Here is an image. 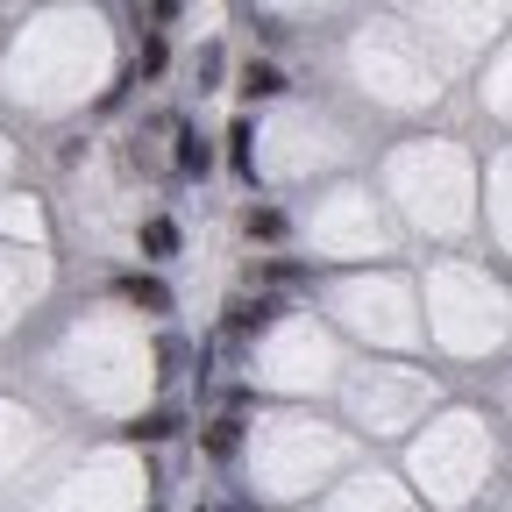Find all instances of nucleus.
<instances>
[{
    "label": "nucleus",
    "mask_w": 512,
    "mask_h": 512,
    "mask_svg": "<svg viewBox=\"0 0 512 512\" xmlns=\"http://www.w3.org/2000/svg\"><path fill=\"white\" fill-rule=\"evenodd\" d=\"M242 235H249V242H285V235H292V221H285V207L249 200V207H242Z\"/></svg>",
    "instance_id": "obj_5"
},
{
    "label": "nucleus",
    "mask_w": 512,
    "mask_h": 512,
    "mask_svg": "<svg viewBox=\"0 0 512 512\" xmlns=\"http://www.w3.org/2000/svg\"><path fill=\"white\" fill-rule=\"evenodd\" d=\"M278 313H285L278 292H256V299L235 292V299H228V320H221V335H228V342H256V335H271V328H278Z\"/></svg>",
    "instance_id": "obj_1"
},
{
    "label": "nucleus",
    "mask_w": 512,
    "mask_h": 512,
    "mask_svg": "<svg viewBox=\"0 0 512 512\" xmlns=\"http://www.w3.org/2000/svg\"><path fill=\"white\" fill-rule=\"evenodd\" d=\"M171 434H178V413H171V406H157V413H143L136 427H128V441H150V448L171 441Z\"/></svg>",
    "instance_id": "obj_9"
},
{
    "label": "nucleus",
    "mask_w": 512,
    "mask_h": 512,
    "mask_svg": "<svg viewBox=\"0 0 512 512\" xmlns=\"http://www.w3.org/2000/svg\"><path fill=\"white\" fill-rule=\"evenodd\" d=\"M214 79H221V43H207L200 57H192V86H200V93H214Z\"/></svg>",
    "instance_id": "obj_10"
},
{
    "label": "nucleus",
    "mask_w": 512,
    "mask_h": 512,
    "mask_svg": "<svg viewBox=\"0 0 512 512\" xmlns=\"http://www.w3.org/2000/svg\"><path fill=\"white\" fill-rule=\"evenodd\" d=\"M249 136H256V121H249V114H235V121H228V136H221V143H228V171H235L242 185H256V157H249Z\"/></svg>",
    "instance_id": "obj_6"
},
{
    "label": "nucleus",
    "mask_w": 512,
    "mask_h": 512,
    "mask_svg": "<svg viewBox=\"0 0 512 512\" xmlns=\"http://www.w3.org/2000/svg\"><path fill=\"white\" fill-rule=\"evenodd\" d=\"M171 171L178 178H207L214 171V150H207V136H200V128H185V121H171Z\"/></svg>",
    "instance_id": "obj_3"
},
{
    "label": "nucleus",
    "mask_w": 512,
    "mask_h": 512,
    "mask_svg": "<svg viewBox=\"0 0 512 512\" xmlns=\"http://www.w3.org/2000/svg\"><path fill=\"white\" fill-rule=\"evenodd\" d=\"M200 448H207L214 463H235V456H242V420H235V413H228V420H214V427L200 434Z\"/></svg>",
    "instance_id": "obj_7"
},
{
    "label": "nucleus",
    "mask_w": 512,
    "mask_h": 512,
    "mask_svg": "<svg viewBox=\"0 0 512 512\" xmlns=\"http://www.w3.org/2000/svg\"><path fill=\"white\" fill-rule=\"evenodd\" d=\"M164 57H171V50H164V36H150V43H143V72H150V79L164 72Z\"/></svg>",
    "instance_id": "obj_11"
},
{
    "label": "nucleus",
    "mask_w": 512,
    "mask_h": 512,
    "mask_svg": "<svg viewBox=\"0 0 512 512\" xmlns=\"http://www.w3.org/2000/svg\"><path fill=\"white\" fill-rule=\"evenodd\" d=\"M285 86H292V79L278 72V64H271V57H249V64H242V79H235V93H242L249 107H264V100H278Z\"/></svg>",
    "instance_id": "obj_4"
},
{
    "label": "nucleus",
    "mask_w": 512,
    "mask_h": 512,
    "mask_svg": "<svg viewBox=\"0 0 512 512\" xmlns=\"http://www.w3.org/2000/svg\"><path fill=\"white\" fill-rule=\"evenodd\" d=\"M114 292H121L128 306H143V313H171V306H178V299H171V285H164L157 271H121V278H114Z\"/></svg>",
    "instance_id": "obj_2"
},
{
    "label": "nucleus",
    "mask_w": 512,
    "mask_h": 512,
    "mask_svg": "<svg viewBox=\"0 0 512 512\" xmlns=\"http://www.w3.org/2000/svg\"><path fill=\"white\" fill-rule=\"evenodd\" d=\"M143 256H150V264L178 256V221H171V214H150V221H143Z\"/></svg>",
    "instance_id": "obj_8"
}]
</instances>
